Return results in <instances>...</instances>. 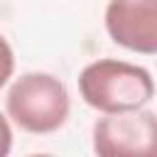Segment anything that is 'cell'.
Instances as JSON below:
<instances>
[{
	"mask_svg": "<svg viewBox=\"0 0 157 157\" xmlns=\"http://www.w3.org/2000/svg\"><path fill=\"white\" fill-rule=\"evenodd\" d=\"M12 69H15L12 49H10V44L0 37V88H2V86H5V81L12 76Z\"/></svg>",
	"mask_w": 157,
	"mask_h": 157,
	"instance_id": "cell-5",
	"label": "cell"
},
{
	"mask_svg": "<svg viewBox=\"0 0 157 157\" xmlns=\"http://www.w3.org/2000/svg\"><path fill=\"white\" fill-rule=\"evenodd\" d=\"M10 118L27 132H54L69 115V96L49 74H25L7 93Z\"/></svg>",
	"mask_w": 157,
	"mask_h": 157,
	"instance_id": "cell-2",
	"label": "cell"
},
{
	"mask_svg": "<svg viewBox=\"0 0 157 157\" xmlns=\"http://www.w3.org/2000/svg\"><path fill=\"white\" fill-rule=\"evenodd\" d=\"M78 91L91 108L103 113H123L145 105L152 98L155 86L142 66L118 59H101L81 71Z\"/></svg>",
	"mask_w": 157,
	"mask_h": 157,
	"instance_id": "cell-1",
	"label": "cell"
},
{
	"mask_svg": "<svg viewBox=\"0 0 157 157\" xmlns=\"http://www.w3.org/2000/svg\"><path fill=\"white\" fill-rule=\"evenodd\" d=\"M108 34L142 54L157 52V0H110L105 7Z\"/></svg>",
	"mask_w": 157,
	"mask_h": 157,
	"instance_id": "cell-4",
	"label": "cell"
},
{
	"mask_svg": "<svg viewBox=\"0 0 157 157\" xmlns=\"http://www.w3.org/2000/svg\"><path fill=\"white\" fill-rule=\"evenodd\" d=\"M10 145H12V132H10V125H7L5 115L0 113V157H5L10 152Z\"/></svg>",
	"mask_w": 157,
	"mask_h": 157,
	"instance_id": "cell-6",
	"label": "cell"
},
{
	"mask_svg": "<svg viewBox=\"0 0 157 157\" xmlns=\"http://www.w3.org/2000/svg\"><path fill=\"white\" fill-rule=\"evenodd\" d=\"M93 150L101 157H155L157 118L152 110L108 113L93 125Z\"/></svg>",
	"mask_w": 157,
	"mask_h": 157,
	"instance_id": "cell-3",
	"label": "cell"
}]
</instances>
